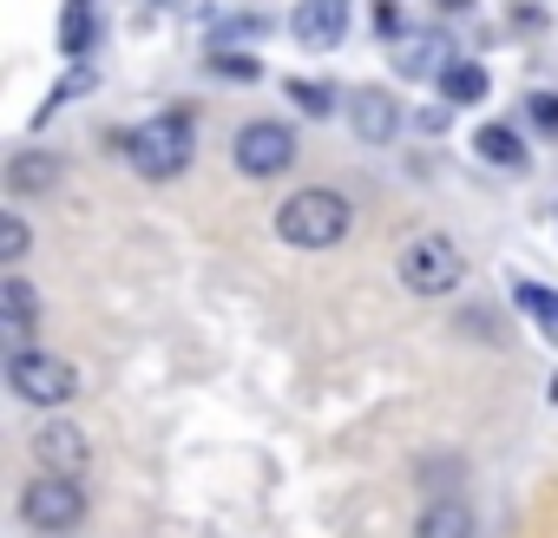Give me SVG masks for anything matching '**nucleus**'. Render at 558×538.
I'll list each match as a JSON object with an SVG mask.
<instances>
[{"label":"nucleus","instance_id":"nucleus-8","mask_svg":"<svg viewBox=\"0 0 558 538\" xmlns=\"http://www.w3.org/2000/svg\"><path fill=\"white\" fill-rule=\"evenodd\" d=\"M290 34L310 53H336L349 40V0H296V8H290Z\"/></svg>","mask_w":558,"mask_h":538},{"label":"nucleus","instance_id":"nucleus-9","mask_svg":"<svg viewBox=\"0 0 558 538\" xmlns=\"http://www.w3.org/2000/svg\"><path fill=\"white\" fill-rule=\"evenodd\" d=\"M342 112H349V132L362 145H395V132H401V99L388 86H355Z\"/></svg>","mask_w":558,"mask_h":538},{"label":"nucleus","instance_id":"nucleus-20","mask_svg":"<svg viewBox=\"0 0 558 538\" xmlns=\"http://www.w3.org/2000/svg\"><path fill=\"white\" fill-rule=\"evenodd\" d=\"M269 34V21L263 14H210V47H230V40H263Z\"/></svg>","mask_w":558,"mask_h":538},{"label":"nucleus","instance_id":"nucleus-22","mask_svg":"<svg viewBox=\"0 0 558 538\" xmlns=\"http://www.w3.org/2000/svg\"><path fill=\"white\" fill-rule=\"evenodd\" d=\"M27 249H34V230H27V217H21V210H8V217H0V256L21 262Z\"/></svg>","mask_w":558,"mask_h":538},{"label":"nucleus","instance_id":"nucleus-2","mask_svg":"<svg viewBox=\"0 0 558 538\" xmlns=\"http://www.w3.org/2000/svg\"><path fill=\"white\" fill-rule=\"evenodd\" d=\"M349 223H355V204L336 184H303V191H290L283 204H276V236H283L290 249H310V256L336 249L349 236Z\"/></svg>","mask_w":558,"mask_h":538},{"label":"nucleus","instance_id":"nucleus-10","mask_svg":"<svg viewBox=\"0 0 558 538\" xmlns=\"http://www.w3.org/2000/svg\"><path fill=\"white\" fill-rule=\"evenodd\" d=\"M60 178H66V158H60V151L27 145V151H14V158H8V197H14V204L53 197V191H60Z\"/></svg>","mask_w":558,"mask_h":538},{"label":"nucleus","instance_id":"nucleus-13","mask_svg":"<svg viewBox=\"0 0 558 538\" xmlns=\"http://www.w3.org/2000/svg\"><path fill=\"white\" fill-rule=\"evenodd\" d=\"M506 290H512V309H519V316L551 342V349H558V290H551V283H538V277H512Z\"/></svg>","mask_w":558,"mask_h":538},{"label":"nucleus","instance_id":"nucleus-15","mask_svg":"<svg viewBox=\"0 0 558 538\" xmlns=\"http://www.w3.org/2000/svg\"><path fill=\"white\" fill-rule=\"evenodd\" d=\"M99 40H106L99 14L86 8V0H66V14H60V53H66V60H86Z\"/></svg>","mask_w":558,"mask_h":538},{"label":"nucleus","instance_id":"nucleus-24","mask_svg":"<svg viewBox=\"0 0 558 538\" xmlns=\"http://www.w3.org/2000/svg\"><path fill=\"white\" fill-rule=\"evenodd\" d=\"M532 125L545 138H558V93H532Z\"/></svg>","mask_w":558,"mask_h":538},{"label":"nucleus","instance_id":"nucleus-21","mask_svg":"<svg viewBox=\"0 0 558 538\" xmlns=\"http://www.w3.org/2000/svg\"><path fill=\"white\" fill-rule=\"evenodd\" d=\"M204 66H210L217 80H263V60H256V53H236V47H210Z\"/></svg>","mask_w":558,"mask_h":538},{"label":"nucleus","instance_id":"nucleus-27","mask_svg":"<svg viewBox=\"0 0 558 538\" xmlns=\"http://www.w3.org/2000/svg\"><path fill=\"white\" fill-rule=\"evenodd\" d=\"M551 401H558V375H551Z\"/></svg>","mask_w":558,"mask_h":538},{"label":"nucleus","instance_id":"nucleus-4","mask_svg":"<svg viewBox=\"0 0 558 538\" xmlns=\"http://www.w3.org/2000/svg\"><path fill=\"white\" fill-rule=\"evenodd\" d=\"M8 388H14L27 407H40V414H60V407L80 394V368H73L66 355H53V349H34V342H21V349H8Z\"/></svg>","mask_w":558,"mask_h":538},{"label":"nucleus","instance_id":"nucleus-28","mask_svg":"<svg viewBox=\"0 0 558 538\" xmlns=\"http://www.w3.org/2000/svg\"><path fill=\"white\" fill-rule=\"evenodd\" d=\"M86 8H93V0H86Z\"/></svg>","mask_w":558,"mask_h":538},{"label":"nucleus","instance_id":"nucleus-3","mask_svg":"<svg viewBox=\"0 0 558 538\" xmlns=\"http://www.w3.org/2000/svg\"><path fill=\"white\" fill-rule=\"evenodd\" d=\"M395 269H401V290H408V296H427V303H440V296H453V290L466 283V256H460V243H453L447 230L408 236L401 256H395Z\"/></svg>","mask_w":558,"mask_h":538},{"label":"nucleus","instance_id":"nucleus-6","mask_svg":"<svg viewBox=\"0 0 558 538\" xmlns=\"http://www.w3.org/2000/svg\"><path fill=\"white\" fill-rule=\"evenodd\" d=\"M296 158H303V151H296V132H290L283 119H243L236 138H230V164H236L243 178H256V184L283 178Z\"/></svg>","mask_w":558,"mask_h":538},{"label":"nucleus","instance_id":"nucleus-12","mask_svg":"<svg viewBox=\"0 0 558 538\" xmlns=\"http://www.w3.org/2000/svg\"><path fill=\"white\" fill-rule=\"evenodd\" d=\"M0 329H8V342H14V349L40 329V290L21 277V269H14L8 283H0Z\"/></svg>","mask_w":558,"mask_h":538},{"label":"nucleus","instance_id":"nucleus-26","mask_svg":"<svg viewBox=\"0 0 558 538\" xmlns=\"http://www.w3.org/2000/svg\"><path fill=\"white\" fill-rule=\"evenodd\" d=\"M440 8H466V0H440Z\"/></svg>","mask_w":558,"mask_h":538},{"label":"nucleus","instance_id":"nucleus-1","mask_svg":"<svg viewBox=\"0 0 558 538\" xmlns=\"http://www.w3.org/2000/svg\"><path fill=\"white\" fill-rule=\"evenodd\" d=\"M112 145H119V158H125L138 178H151V184H171V178L191 164V151H197V125H191V106H165V112L138 119L132 132H119Z\"/></svg>","mask_w":558,"mask_h":538},{"label":"nucleus","instance_id":"nucleus-25","mask_svg":"<svg viewBox=\"0 0 558 538\" xmlns=\"http://www.w3.org/2000/svg\"><path fill=\"white\" fill-rule=\"evenodd\" d=\"M158 8H171V14H204V0H158ZM151 8V14H158Z\"/></svg>","mask_w":558,"mask_h":538},{"label":"nucleus","instance_id":"nucleus-14","mask_svg":"<svg viewBox=\"0 0 558 538\" xmlns=\"http://www.w3.org/2000/svg\"><path fill=\"white\" fill-rule=\"evenodd\" d=\"M395 66H401L408 80H440V73L453 66V53H447V34H408V40L395 47Z\"/></svg>","mask_w":558,"mask_h":538},{"label":"nucleus","instance_id":"nucleus-5","mask_svg":"<svg viewBox=\"0 0 558 538\" xmlns=\"http://www.w3.org/2000/svg\"><path fill=\"white\" fill-rule=\"evenodd\" d=\"M93 518V499H86V486L73 479V473H34L27 486H21V525L27 531H80Z\"/></svg>","mask_w":558,"mask_h":538},{"label":"nucleus","instance_id":"nucleus-17","mask_svg":"<svg viewBox=\"0 0 558 538\" xmlns=\"http://www.w3.org/2000/svg\"><path fill=\"white\" fill-rule=\"evenodd\" d=\"M486 93H493V73H486L480 60H453V66L440 73V99H447V106H480Z\"/></svg>","mask_w":558,"mask_h":538},{"label":"nucleus","instance_id":"nucleus-11","mask_svg":"<svg viewBox=\"0 0 558 538\" xmlns=\"http://www.w3.org/2000/svg\"><path fill=\"white\" fill-rule=\"evenodd\" d=\"M414 538H480V518H473V505H466L460 492H440V499L421 505Z\"/></svg>","mask_w":558,"mask_h":538},{"label":"nucleus","instance_id":"nucleus-16","mask_svg":"<svg viewBox=\"0 0 558 538\" xmlns=\"http://www.w3.org/2000/svg\"><path fill=\"white\" fill-rule=\"evenodd\" d=\"M473 151H480L486 164H499V171H525V164H532V151H525V138H519L512 125H480V132H473Z\"/></svg>","mask_w":558,"mask_h":538},{"label":"nucleus","instance_id":"nucleus-19","mask_svg":"<svg viewBox=\"0 0 558 538\" xmlns=\"http://www.w3.org/2000/svg\"><path fill=\"white\" fill-rule=\"evenodd\" d=\"M283 93H290V99H296V112H310V119H336V112L349 106L329 80H283Z\"/></svg>","mask_w":558,"mask_h":538},{"label":"nucleus","instance_id":"nucleus-7","mask_svg":"<svg viewBox=\"0 0 558 538\" xmlns=\"http://www.w3.org/2000/svg\"><path fill=\"white\" fill-rule=\"evenodd\" d=\"M27 447H34V466H40V473H73V479H80V473L93 466V440H86L66 414H47Z\"/></svg>","mask_w":558,"mask_h":538},{"label":"nucleus","instance_id":"nucleus-18","mask_svg":"<svg viewBox=\"0 0 558 538\" xmlns=\"http://www.w3.org/2000/svg\"><path fill=\"white\" fill-rule=\"evenodd\" d=\"M93 86H99V66H93V60H73V73H66V80H60V86L47 93V106L34 112V125H47L53 112H66V106H73L80 93H93Z\"/></svg>","mask_w":558,"mask_h":538},{"label":"nucleus","instance_id":"nucleus-23","mask_svg":"<svg viewBox=\"0 0 558 538\" xmlns=\"http://www.w3.org/2000/svg\"><path fill=\"white\" fill-rule=\"evenodd\" d=\"M414 479H427V486H434V499H440V492H460V460L434 453V460H421V466H414Z\"/></svg>","mask_w":558,"mask_h":538}]
</instances>
